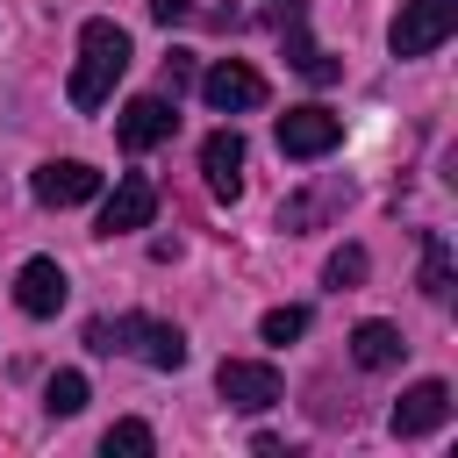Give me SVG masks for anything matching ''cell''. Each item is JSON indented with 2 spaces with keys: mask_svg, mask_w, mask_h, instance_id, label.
<instances>
[{
  "mask_svg": "<svg viewBox=\"0 0 458 458\" xmlns=\"http://www.w3.org/2000/svg\"><path fill=\"white\" fill-rule=\"evenodd\" d=\"M286 64H293L301 79H315V86H329V79L344 72L329 50H315V43H308V21H301V7H293V0H286Z\"/></svg>",
  "mask_w": 458,
  "mask_h": 458,
  "instance_id": "obj_14",
  "label": "cell"
},
{
  "mask_svg": "<svg viewBox=\"0 0 458 458\" xmlns=\"http://www.w3.org/2000/svg\"><path fill=\"white\" fill-rule=\"evenodd\" d=\"M43 408H50V415H79V408H86V372H50Z\"/></svg>",
  "mask_w": 458,
  "mask_h": 458,
  "instance_id": "obj_17",
  "label": "cell"
},
{
  "mask_svg": "<svg viewBox=\"0 0 458 458\" xmlns=\"http://www.w3.org/2000/svg\"><path fill=\"white\" fill-rule=\"evenodd\" d=\"M129 72V36H122V21H107V14H93L86 29H79V64H72V107L79 114H93L107 93H114V79Z\"/></svg>",
  "mask_w": 458,
  "mask_h": 458,
  "instance_id": "obj_1",
  "label": "cell"
},
{
  "mask_svg": "<svg viewBox=\"0 0 458 458\" xmlns=\"http://www.w3.org/2000/svg\"><path fill=\"white\" fill-rule=\"evenodd\" d=\"M444 422H451V386H444V379H415V386L394 401V415H386L394 437H429V429H444Z\"/></svg>",
  "mask_w": 458,
  "mask_h": 458,
  "instance_id": "obj_10",
  "label": "cell"
},
{
  "mask_svg": "<svg viewBox=\"0 0 458 458\" xmlns=\"http://www.w3.org/2000/svg\"><path fill=\"white\" fill-rule=\"evenodd\" d=\"M150 14H157V21L172 29V21H186V0H150Z\"/></svg>",
  "mask_w": 458,
  "mask_h": 458,
  "instance_id": "obj_22",
  "label": "cell"
},
{
  "mask_svg": "<svg viewBox=\"0 0 458 458\" xmlns=\"http://www.w3.org/2000/svg\"><path fill=\"white\" fill-rule=\"evenodd\" d=\"M14 301H21V315H57V308H64V272H57V258H29V265L14 272Z\"/></svg>",
  "mask_w": 458,
  "mask_h": 458,
  "instance_id": "obj_13",
  "label": "cell"
},
{
  "mask_svg": "<svg viewBox=\"0 0 458 458\" xmlns=\"http://www.w3.org/2000/svg\"><path fill=\"white\" fill-rule=\"evenodd\" d=\"M401 351H408V344H401L394 322H358V329H351V365H358V372H386Z\"/></svg>",
  "mask_w": 458,
  "mask_h": 458,
  "instance_id": "obj_15",
  "label": "cell"
},
{
  "mask_svg": "<svg viewBox=\"0 0 458 458\" xmlns=\"http://www.w3.org/2000/svg\"><path fill=\"white\" fill-rule=\"evenodd\" d=\"M186 86H193V57H186V50H172V57H165V100H179Z\"/></svg>",
  "mask_w": 458,
  "mask_h": 458,
  "instance_id": "obj_21",
  "label": "cell"
},
{
  "mask_svg": "<svg viewBox=\"0 0 458 458\" xmlns=\"http://www.w3.org/2000/svg\"><path fill=\"white\" fill-rule=\"evenodd\" d=\"M200 172H208V193L215 200H236L243 193V136L236 129H215L200 143Z\"/></svg>",
  "mask_w": 458,
  "mask_h": 458,
  "instance_id": "obj_12",
  "label": "cell"
},
{
  "mask_svg": "<svg viewBox=\"0 0 458 458\" xmlns=\"http://www.w3.org/2000/svg\"><path fill=\"white\" fill-rule=\"evenodd\" d=\"M301 329H308V308H272V315L258 322V336H265V344H293Z\"/></svg>",
  "mask_w": 458,
  "mask_h": 458,
  "instance_id": "obj_20",
  "label": "cell"
},
{
  "mask_svg": "<svg viewBox=\"0 0 458 458\" xmlns=\"http://www.w3.org/2000/svg\"><path fill=\"white\" fill-rule=\"evenodd\" d=\"M29 193H36L43 208H79V200H93V193H100V172H93L86 157H50V165H36Z\"/></svg>",
  "mask_w": 458,
  "mask_h": 458,
  "instance_id": "obj_8",
  "label": "cell"
},
{
  "mask_svg": "<svg viewBox=\"0 0 458 458\" xmlns=\"http://www.w3.org/2000/svg\"><path fill=\"white\" fill-rule=\"evenodd\" d=\"M344 200H351V179H344V172H322V179H308L301 193L279 200V229H286V236H308V229H322L329 215H344Z\"/></svg>",
  "mask_w": 458,
  "mask_h": 458,
  "instance_id": "obj_4",
  "label": "cell"
},
{
  "mask_svg": "<svg viewBox=\"0 0 458 458\" xmlns=\"http://www.w3.org/2000/svg\"><path fill=\"white\" fill-rule=\"evenodd\" d=\"M86 344H93V351H136V358L157 365V372H179V365H186V336H179L172 322H150V315L86 322Z\"/></svg>",
  "mask_w": 458,
  "mask_h": 458,
  "instance_id": "obj_2",
  "label": "cell"
},
{
  "mask_svg": "<svg viewBox=\"0 0 458 458\" xmlns=\"http://www.w3.org/2000/svg\"><path fill=\"white\" fill-rule=\"evenodd\" d=\"M336 143H344V114H329V107H286V114H279V150H286V157L315 165V157H329Z\"/></svg>",
  "mask_w": 458,
  "mask_h": 458,
  "instance_id": "obj_5",
  "label": "cell"
},
{
  "mask_svg": "<svg viewBox=\"0 0 458 458\" xmlns=\"http://www.w3.org/2000/svg\"><path fill=\"white\" fill-rule=\"evenodd\" d=\"M451 29H458V0H401L386 43L394 57H429L437 43H451Z\"/></svg>",
  "mask_w": 458,
  "mask_h": 458,
  "instance_id": "obj_3",
  "label": "cell"
},
{
  "mask_svg": "<svg viewBox=\"0 0 458 458\" xmlns=\"http://www.w3.org/2000/svg\"><path fill=\"white\" fill-rule=\"evenodd\" d=\"M100 451H107V458H143V451H150V422H114V429L100 437Z\"/></svg>",
  "mask_w": 458,
  "mask_h": 458,
  "instance_id": "obj_18",
  "label": "cell"
},
{
  "mask_svg": "<svg viewBox=\"0 0 458 458\" xmlns=\"http://www.w3.org/2000/svg\"><path fill=\"white\" fill-rule=\"evenodd\" d=\"M322 279H329V286H358V279H365V250H358V243H344V250H329V265H322Z\"/></svg>",
  "mask_w": 458,
  "mask_h": 458,
  "instance_id": "obj_19",
  "label": "cell"
},
{
  "mask_svg": "<svg viewBox=\"0 0 458 458\" xmlns=\"http://www.w3.org/2000/svg\"><path fill=\"white\" fill-rule=\"evenodd\" d=\"M215 386H222V401H229V408H243V415H265V408L279 401V372H272V365H258V358H222Z\"/></svg>",
  "mask_w": 458,
  "mask_h": 458,
  "instance_id": "obj_9",
  "label": "cell"
},
{
  "mask_svg": "<svg viewBox=\"0 0 458 458\" xmlns=\"http://www.w3.org/2000/svg\"><path fill=\"white\" fill-rule=\"evenodd\" d=\"M150 215H157V186H150L143 172H129V179H114V193L100 200V236H129V229H150Z\"/></svg>",
  "mask_w": 458,
  "mask_h": 458,
  "instance_id": "obj_11",
  "label": "cell"
},
{
  "mask_svg": "<svg viewBox=\"0 0 458 458\" xmlns=\"http://www.w3.org/2000/svg\"><path fill=\"white\" fill-rule=\"evenodd\" d=\"M172 129H179V100H165V93H136V100L122 107V122H114L122 150H157Z\"/></svg>",
  "mask_w": 458,
  "mask_h": 458,
  "instance_id": "obj_7",
  "label": "cell"
},
{
  "mask_svg": "<svg viewBox=\"0 0 458 458\" xmlns=\"http://www.w3.org/2000/svg\"><path fill=\"white\" fill-rule=\"evenodd\" d=\"M422 293H429V301L451 293V243H444V236H422Z\"/></svg>",
  "mask_w": 458,
  "mask_h": 458,
  "instance_id": "obj_16",
  "label": "cell"
},
{
  "mask_svg": "<svg viewBox=\"0 0 458 458\" xmlns=\"http://www.w3.org/2000/svg\"><path fill=\"white\" fill-rule=\"evenodd\" d=\"M200 100H208L215 114H250V107H265V79H258L243 57H222V64L200 72Z\"/></svg>",
  "mask_w": 458,
  "mask_h": 458,
  "instance_id": "obj_6",
  "label": "cell"
}]
</instances>
